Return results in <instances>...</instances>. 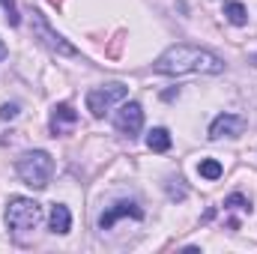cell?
I'll return each mask as SVG.
<instances>
[{"label": "cell", "mask_w": 257, "mask_h": 254, "mask_svg": "<svg viewBox=\"0 0 257 254\" xmlns=\"http://www.w3.org/2000/svg\"><path fill=\"white\" fill-rule=\"evenodd\" d=\"M153 72L159 75H221L224 72V60L206 48L197 45H171L165 54H159V60L153 63Z\"/></svg>", "instance_id": "6da1fadb"}, {"label": "cell", "mask_w": 257, "mask_h": 254, "mask_svg": "<svg viewBox=\"0 0 257 254\" xmlns=\"http://www.w3.org/2000/svg\"><path fill=\"white\" fill-rule=\"evenodd\" d=\"M42 224V203H36L33 197H9L6 203V227H9V236L15 242H27L36 227Z\"/></svg>", "instance_id": "7a4b0ae2"}, {"label": "cell", "mask_w": 257, "mask_h": 254, "mask_svg": "<svg viewBox=\"0 0 257 254\" xmlns=\"http://www.w3.org/2000/svg\"><path fill=\"white\" fill-rule=\"evenodd\" d=\"M15 171H18L24 186H30L33 191H42V189H48V183L54 177V159L45 150H27V153L18 156Z\"/></svg>", "instance_id": "3957f363"}, {"label": "cell", "mask_w": 257, "mask_h": 254, "mask_svg": "<svg viewBox=\"0 0 257 254\" xmlns=\"http://www.w3.org/2000/svg\"><path fill=\"white\" fill-rule=\"evenodd\" d=\"M126 96H128V87L123 81H111V84L93 87V90L87 93V111H90L93 117H105L114 105L126 102Z\"/></svg>", "instance_id": "277c9868"}, {"label": "cell", "mask_w": 257, "mask_h": 254, "mask_svg": "<svg viewBox=\"0 0 257 254\" xmlns=\"http://www.w3.org/2000/svg\"><path fill=\"white\" fill-rule=\"evenodd\" d=\"M33 33L39 36V42H42L48 51H54V54H60V57H78V48H75L72 42H66L63 36L48 24V18H45L42 12H33Z\"/></svg>", "instance_id": "5b68a950"}, {"label": "cell", "mask_w": 257, "mask_h": 254, "mask_svg": "<svg viewBox=\"0 0 257 254\" xmlns=\"http://www.w3.org/2000/svg\"><path fill=\"white\" fill-rule=\"evenodd\" d=\"M114 129L120 135H126L128 141L138 138L141 129H144V108H141V102H123L120 111L114 114Z\"/></svg>", "instance_id": "8992f818"}, {"label": "cell", "mask_w": 257, "mask_h": 254, "mask_svg": "<svg viewBox=\"0 0 257 254\" xmlns=\"http://www.w3.org/2000/svg\"><path fill=\"white\" fill-rule=\"evenodd\" d=\"M126 215H132V218H144V209L135 203V200H117L114 206H108L102 215H99V230H111L114 227V221L117 218H126Z\"/></svg>", "instance_id": "52a82bcc"}, {"label": "cell", "mask_w": 257, "mask_h": 254, "mask_svg": "<svg viewBox=\"0 0 257 254\" xmlns=\"http://www.w3.org/2000/svg\"><path fill=\"white\" fill-rule=\"evenodd\" d=\"M245 129V120L239 114H218L212 123H209V138L212 141H221V138H239Z\"/></svg>", "instance_id": "ba28073f"}, {"label": "cell", "mask_w": 257, "mask_h": 254, "mask_svg": "<svg viewBox=\"0 0 257 254\" xmlns=\"http://www.w3.org/2000/svg\"><path fill=\"white\" fill-rule=\"evenodd\" d=\"M75 123H78V111H75L69 102H60V105H54V108H51L48 129H51V135H54V138H57V135H66Z\"/></svg>", "instance_id": "9c48e42d"}, {"label": "cell", "mask_w": 257, "mask_h": 254, "mask_svg": "<svg viewBox=\"0 0 257 254\" xmlns=\"http://www.w3.org/2000/svg\"><path fill=\"white\" fill-rule=\"evenodd\" d=\"M48 227H51V233H57V236H66V233L72 230V212H69L66 203H54V206H51Z\"/></svg>", "instance_id": "30bf717a"}, {"label": "cell", "mask_w": 257, "mask_h": 254, "mask_svg": "<svg viewBox=\"0 0 257 254\" xmlns=\"http://www.w3.org/2000/svg\"><path fill=\"white\" fill-rule=\"evenodd\" d=\"M147 147H150L153 153H168V150H171V132L162 129V126L150 129V132H147Z\"/></svg>", "instance_id": "8fae6325"}, {"label": "cell", "mask_w": 257, "mask_h": 254, "mask_svg": "<svg viewBox=\"0 0 257 254\" xmlns=\"http://www.w3.org/2000/svg\"><path fill=\"white\" fill-rule=\"evenodd\" d=\"M224 18H227L233 27H245V24H248V9H245L239 0H224Z\"/></svg>", "instance_id": "7c38bea8"}, {"label": "cell", "mask_w": 257, "mask_h": 254, "mask_svg": "<svg viewBox=\"0 0 257 254\" xmlns=\"http://www.w3.org/2000/svg\"><path fill=\"white\" fill-rule=\"evenodd\" d=\"M197 174L203 177V180H218L221 174H224V168H221V162L218 159H200V165H197Z\"/></svg>", "instance_id": "4fadbf2b"}, {"label": "cell", "mask_w": 257, "mask_h": 254, "mask_svg": "<svg viewBox=\"0 0 257 254\" xmlns=\"http://www.w3.org/2000/svg\"><path fill=\"white\" fill-rule=\"evenodd\" d=\"M224 209H242V212H251V200L239 191H233L230 197H224Z\"/></svg>", "instance_id": "5bb4252c"}, {"label": "cell", "mask_w": 257, "mask_h": 254, "mask_svg": "<svg viewBox=\"0 0 257 254\" xmlns=\"http://www.w3.org/2000/svg\"><path fill=\"white\" fill-rule=\"evenodd\" d=\"M0 6H3V12H6V21H9L12 27H18V24H21V15H18L15 0H0Z\"/></svg>", "instance_id": "9a60e30c"}, {"label": "cell", "mask_w": 257, "mask_h": 254, "mask_svg": "<svg viewBox=\"0 0 257 254\" xmlns=\"http://www.w3.org/2000/svg\"><path fill=\"white\" fill-rule=\"evenodd\" d=\"M18 117V105H0V120H15Z\"/></svg>", "instance_id": "2e32d148"}, {"label": "cell", "mask_w": 257, "mask_h": 254, "mask_svg": "<svg viewBox=\"0 0 257 254\" xmlns=\"http://www.w3.org/2000/svg\"><path fill=\"white\" fill-rule=\"evenodd\" d=\"M0 60H6V45H3V39H0Z\"/></svg>", "instance_id": "e0dca14e"}]
</instances>
